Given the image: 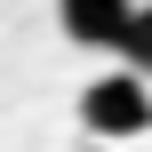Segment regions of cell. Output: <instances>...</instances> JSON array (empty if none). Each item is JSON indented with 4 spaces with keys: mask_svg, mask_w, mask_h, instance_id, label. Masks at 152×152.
Instances as JSON below:
<instances>
[{
    "mask_svg": "<svg viewBox=\"0 0 152 152\" xmlns=\"http://www.w3.org/2000/svg\"><path fill=\"white\" fill-rule=\"evenodd\" d=\"M128 16H136V0H56V24L72 48H120Z\"/></svg>",
    "mask_w": 152,
    "mask_h": 152,
    "instance_id": "2",
    "label": "cell"
},
{
    "mask_svg": "<svg viewBox=\"0 0 152 152\" xmlns=\"http://www.w3.org/2000/svg\"><path fill=\"white\" fill-rule=\"evenodd\" d=\"M80 128H88V136H104V144L144 136V128H152V72L120 64V72L88 80V88H80Z\"/></svg>",
    "mask_w": 152,
    "mask_h": 152,
    "instance_id": "1",
    "label": "cell"
},
{
    "mask_svg": "<svg viewBox=\"0 0 152 152\" xmlns=\"http://www.w3.org/2000/svg\"><path fill=\"white\" fill-rule=\"evenodd\" d=\"M120 64H136V72H152V0H136V16H128V32H120V48H112Z\"/></svg>",
    "mask_w": 152,
    "mask_h": 152,
    "instance_id": "3",
    "label": "cell"
}]
</instances>
